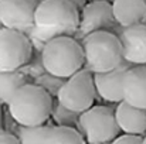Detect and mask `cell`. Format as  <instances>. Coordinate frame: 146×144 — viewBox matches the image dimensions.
Masks as SVG:
<instances>
[{"label": "cell", "mask_w": 146, "mask_h": 144, "mask_svg": "<svg viewBox=\"0 0 146 144\" xmlns=\"http://www.w3.org/2000/svg\"><path fill=\"white\" fill-rule=\"evenodd\" d=\"M80 18L81 11L70 0H41L29 38L43 48L54 38L77 36Z\"/></svg>", "instance_id": "1"}, {"label": "cell", "mask_w": 146, "mask_h": 144, "mask_svg": "<svg viewBox=\"0 0 146 144\" xmlns=\"http://www.w3.org/2000/svg\"><path fill=\"white\" fill-rule=\"evenodd\" d=\"M52 105V96L44 88L26 84L16 91L7 106L19 126H41L51 117Z\"/></svg>", "instance_id": "2"}, {"label": "cell", "mask_w": 146, "mask_h": 144, "mask_svg": "<svg viewBox=\"0 0 146 144\" xmlns=\"http://www.w3.org/2000/svg\"><path fill=\"white\" fill-rule=\"evenodd\" d=\"M41 64L46 72L68 79L85 64L82 45L72 37L54 38L41 48Z\"/></svg>", "instance_id": "3"}, {"label": "cell", "mask_w": 146, "mask_h": 144, "mask_svg": "<svg viewBox=\"0 0 146 144\" xmlns=\"http://www.w3.org/2000/svg\"><path fill=\"white\" fill-rule=\"evenodd\" d=\"M85 66L92 74H104L116 69L125 62L119 37L111 31H95L82 38Z\"/></svg>", "instance_id": "4"}, {"label": "cell", "mask_w": 146, "mask_h": 144, "mask_svg": "<svg viewBox=\"0 0 146 144\" xmlns=\"http://www.w3.org/2000/svg\"><path fill=\"white\" fill-rule=\"evenodd\" d=\"M80 132L91 144L113 141L121 132L115 117V109L109 106H92L81 113Z\"/></svg>", "instance_id": "5"}, {"label": "cell", "mask_w": 146, "mask_h": 144, "mask_svg": "<svg viewBox=\"0 0 146 144\" xmlns=\"http://www.w3.org/2000/svg\"><path fill=\"white\" fill-rule=\"evenodd\" d=\"M95 95L98 93L94 84V74L84 68L65 79L57 95V100L72 112L84 113L94 106Z\"/></svg>", "instance_id": "6"}, {"label": "cell", "mask_w": 146, "mask_h": 144, "mask_svg": "<svg viewBox=\"0 0 146 144\" xmlns=\"http://www.w3.org/2000/svg\"><path fill=\"white\" fill-rule=\"evenodd\" d=\"M33 45L26 33L0 28V69L17 71L21 69L31 58Z\"/></svg>", "instance_id": "7"}, {"label": "cell", "mask_w": 146, "mask_h": 144, "mask_svg": "<svg viewBox=\"0 0 146 144\" xmlns=\"http://www.w3.org/2000/svg\"><path fill=\"white\" fill-rule=\"evenodd\" d=\"M119 26L113 16L112 3L108 0H95L88 1L85 7L81 10V18H80V27L77 37L85 38L87 36L95 33V31H111Z\"/></svg>", "instance_id": "8"}, {"label": "cell", "mask_w": 146, "mask_h": 144, "mask_svg": "<svg viewBox=\"0 0 146 144\" xmlns=\"http://www.w3.org/2000/svg\"><path fill=\"white\" fill-rule=\"evenodd\" d=\"M37 6V0H0L1 27L30 34Z\"/></svg>", "instance_id": "9"}, {"label": "cell", "mask_w": 146, "mask_h": 144, "mask_svg": "<svg viewBox=\"0 0 146 144\" xmlns=\"http://www.w3.org/2000/svg\"><path fill=\"white\" fill-rule=\"evenodd\" d=\"M118 37L123 59L131 65H146V23L122 28Z\"/></svg>", "instance_id": "10"}, {"label": "cell", "mask_w": 146, "mask_h": 144, "mask_svg": "<svg viewBox=\"0 0 146 144\" xmlns=\"http://www.w3.org/2000/svg\"><path fill=\"white\" fill-rule=\"evenodd\" d=\"M129 68L131 64L125 61L111 72L94 74V84L98 95L106 102L121 103L123 100V76Z\"/></svg>", "instance_id": "11"}, {"label": "cell", "mask_w": 146, "mask_h": 144, "mask_svg": "<svg viewBox=\"0 0 146 144\" xmlns=\"http://www.w3.org/2000/svg\"><path fill=\"white\" fill-rule=\"evenodd\" d=\"M123 100L146 109V65H132L123 76Z\"/></svg>", "instance_id": "12"}, {"label": "cell", "mask_w": 146, "mask_h": 144, "mask_svg": "<svg viewBox=\"0 0 146 144\" xmlns=\"http://www.w3.org/2000/svg\"><path fill=\"white\" fill-rule=\"evenodd\" d=\"M115 117L125 134L142 136L146 133V109L135 107L122 100L115 109Z\"/></svg>", "instance_id": "13"}, {"label": "cell", "mask_w": 146, "mask_h": 144, "mask_svg": "<svg viewBox=\"0 0 146 144\" xmlns=\"http://www.w3.org/2000/svg\"><path fill=\"white\" fill-rule=\"evenodd\" d=\"M112 9L115 20L122 28L146 21V0H113Z\"/></svg>", "instance_id": "14"}, {"label": "cell", "mask_w": 146, "mask_h": 144, "mask_svg": "<svg viewBox=\"0 0 146 144\" xmlns=\"http://www.w3.org/2000/svg\"><path fill=\"white\" fill-rule=\"evenodd\" d=\"M27 84L26 75L21 69L17 71H1L0 69V103L9 105L10 99L19 88Z\"/></svg>", "instance_id": "15"}, {"label": "cell", "mask_w": 146, "mask_h": 144, "mask_svg": "<svg viewBox=\"0 0 146 144\" xmlns=\"http://www.w3.org/2000/svg\"><path fill=\"white\" fill-rule=\"evenodd\" d=\"M44 144H87L82 133L74 127L55 126L48 133Z\"/></svg>", "instance_id": "16"}, {"label": "cell", "mask_w": 146, "mask_h": 144, "mask_svg": "<svg viewBox=\"0 0 146 144\" xmlns=\"http://www.w3.org/2000/svg\"><path fill=\"white\" fill-rule=\"evenodd\" d=\"M54 126L41 124V126H19L17 137L20 144H44L48 133Z\"/></svg>", "instance_id": "17"}, {"label": "cell", "mask_w": 146, "mask_h": 144, "mask_svg": "<svg viewBox=\"0 0 146 144\" xmlns=\"http://www.w3.org/2000/svg\"><path fill=\"white\" fill-rule=\"evenodd\" d=\"M80 114L81 113H77V112H72V110L67 109L58 100L52 105L51 117H52V120L57 126L74 127V129L80 130Z\"/></svg>", "instance_id": "18"}, {"label": "cell", "mask_w": 146, "mask_h": 144, "mask_svg": "<svg viewBox=\"0 0 146 144\" xmlns=\"http://www.w3.org/2000/svg\"><path fill=\"white\" fill-rule=\"evenodd\" d=\"M64 82H65V79L54 76V75H51L48 72H46L44 75L37 76L34 84L41 86V88H44L51 96H57L58 92H60V89H61V86L64 85Z\"/></svg>", "instance_id": "19"}, {"label": "cell", "mask_w": 146, "mask_h": 144, "mask_svg": "<svg viewBox=\"0 0 146 144\" xmlns=\"http://www.w3.org/2000/svg\"><path fill=\"white\" fill-rule=\"evenodd\" d=\"M143 139L141 136H135V134H122L118 136L113 141H111L109 144H142Z\"/></svg>", "instance_id": "20"}, {"label": "cell", "mask_w": 146, "mask_h": 144, "mask_svg": "<svg viewBox=\"0 0 146 144\" xmlns=\"http://www.w3.org/2000/svg\"><path fill=\"white\" fill-rule=\"evenodd\" d=\"M0 144H20V141L19 137L14 136L13 133L0 129Z\"/></svg>", "instance_id": "21"}, {"label": "cell", "mask_w": 146, "mask_h": 144, "mask_svg": "<svg viewBox=\"0 0 146 144\" xmlns=\"http://www.w3.org/2000/svg\"><path fill=\"white\" fill-rule=\"evenodd\" d=\"M70 1H71V3H74V4L78 7V10H80V11H81V10L85 7V4L88 3V0H70Z\"/></svg>", "instance_id": "22"}, {"label": "cell", "mask_w": 146, "mask_h": 144, "mask_svg": "<svg viewBox=\"0 0 146 144\" xmlns=\"http://www.w3.org/2000/svg\"><path fill=\"white\" fill-rule=\"evenodd\" d=\"M0 124H1V103H0Z\"/></svg>", "instance_id": "23"}, {"label": "cell", "mask_w": 146, "mask_h": 144, "mask_svg": "<svg viewBox=\"0 0 146 144\" xmlns=\"http://www.w3.org/2000/svg\"><path fill=\"white\" fill-rule=\"evenodd\" d=\"M142 144H146V137L143 139V141H142Z\"/></svg>", "instance_id": "24"}, {"label": "cell", "mask_w": 146, "mask_h": 144, "mask_svg": "<svg viewBox=\"0 0 146 144\" xmlns=\"http://www.w3.org/2000/svg\"><path fill=\"white\" fill-rule=\"evenodd\" d=\"M88 1H95V0H88Z\"/></svg>", "instance_id": "25"}, {"label": "cell", "mask_w": 146, "mask_h": 144, "mask_svg": "<svg viewBox=\"0 0 146 144\" xmlns=\"http://www.w3.org/2000/svg\"><path fill=\"white\" fill-rule=\"evenodd\" d=\"M0 28H1V23H0Z\"/></svg>", "instance_id": "26"}]
</instances>
